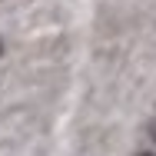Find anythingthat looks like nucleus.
<instances>
[{
    "instance_id": "obj_1",
    "label": "nucleus",
    "mask_w": 156,
    "mask_h": 156,
    "mask_svg": "<svg viewBox=\"0 0 156 156\" xmlns=\"http://www.w3.org/2000/svg\"><path fill=\"white\" fill-rule=\"evenodd\" d=\"M140 156H156V153H140Z\"/></svg>"
}]
</instances>
